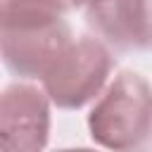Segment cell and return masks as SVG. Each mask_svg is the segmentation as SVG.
Listing matches in <instances>:
<instances>
[{"label":"cell","instance_id":"4","mask_svg":"<svg viewBox=\"0 0 152 152\" xmlns=\"http://www.w3.org/2000/svg\"><path fill=\"white\" fill-rule=\"evenodd\" d=\"M50 97L31 83H10L0 95L2 152H43L50 138Z\"/></svg>","mask_w":152,"mask_h":152},{"label":"cell","instance_id":"6","mask_svg":"<svg viewBox=\"0 0 152 152\" xmlns=\"http://www.w3.org/2000/svg\"><path fill=\"white\" fill-rule=\"evenodd\" d=\"M69 0H0V19L19 17H66Z\"/></svg>","mask_w":152,"mask_h":152},{"label":"cell","instance_id":"8","mask_svg":"<svg viewBox=\"0 0 152 152\" xmlns=\"http://www.w3.org/2000/svg\"><path fill=\"white\" fill-rule=\"evenodd\" d=\"M69 5H71V10H83L86 0H69Z\"/></svg>","mask_w":152,"mask_h":152},{"label":"cell","instance_id":"2","mask_svg":"<svg viewBox=\"0 0 152 152\" xmlns=\"http://www.w3.org/2000/svg\"><path fill=\"white\" fill-rule=\"evenodd\" d=\"M112 69L114 57L109 48L100 38L81 36L43 76L40 86L55 107L81 109L104 93Z\"/></svg>","mask_w":152,"mask_h":152},{"label":"cell","instance_id":"3","mask_svg":"<svg viewBox=\"0 0 152 152\" xmlns=\"http://www.w3.org/2000/svg\"><path fill=\"white\" fill-rule=\"evenodd\" d=\"M71 43V26L64 17L0 19L2 62L19 78L43 81Z\"/></svg>","mask_w":152,"mask_h":152},{"label":"cell","instance_id":"1","mask_svg":"<svg viewBox=\"0 0 152 152\" xmlns=\"http://www.w3.org/2000/svg\"><path fill=\"white\" fill-rule=\"evenodd\" d=\"M90 138L109 152H140L152 142V88L138 71H119L88 114Z\"/></svg>","mask_w":152,"mask_h":152},{"label":"cell","instance_id":"5","mask_svg":"<svg viewBox=\"0 0 152 152\" xmlns=\"http://www.w3.org/2000/svg\"><path fill=\"white\" fill-rule=\"evenodd\" d=\"M83 14L107 48L119 52L152 50L150 0H86Z\"/></svg>","mask_w":152,"mask_h":152},{"label":"cell","instance_id":"7","mask_svg":"<svg viewBox=\"0 0 152 152\" xmlns=\"http://www.w3.org/2000/svg\"><path fill=\"white\" fill-rule=\"evenodd\" d=\"M57 152H95L90 147H64V150H57Z\"/></svg>","mask_w":152,"mask_h":152}]
</instances>
